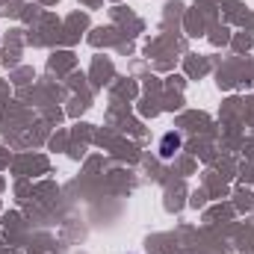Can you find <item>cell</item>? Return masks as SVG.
Segmentation results:
<instances>
[{"label":"cell","mask_w":254,"mask_h":254,"mask_svg":"<svg viewBox=\"0 0 254 254\" xmlns=\"http://www.w3.org/2000/svg\"><path fill=\"white\" fill-rule=\"evenodd\" d=\"M178 148H181V136H178V133H166V136H163V145H160V154L169 160Z\"/></svg>","instance_id":"1"}]
</instances>
